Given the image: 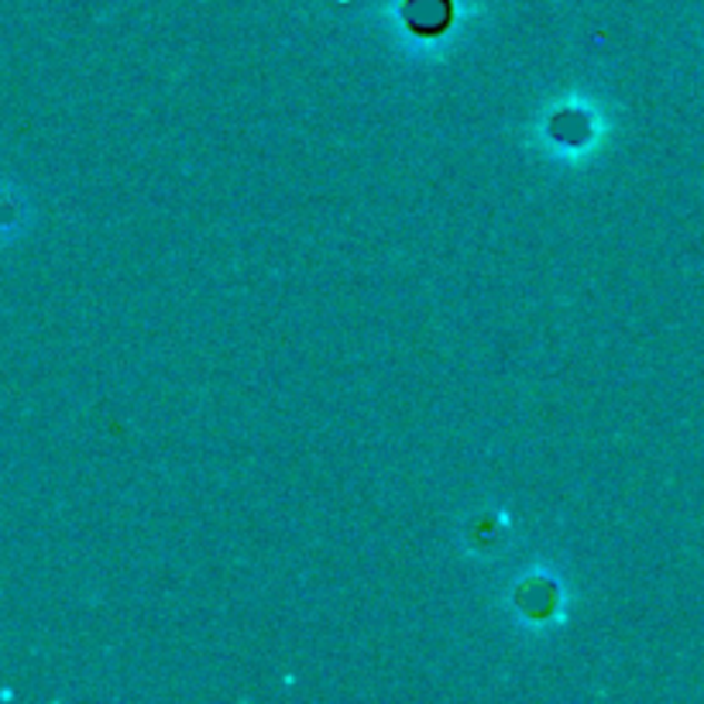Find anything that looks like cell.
<instances>
[{"label": "cell", "mask_w": 704, "mask_h": 704, "mask_svg": "<svg viewBox=\"0 0 704 704\" xmlns=\"http://www.w3.org/2000/svg\"><path fill=\"white\" fill-rule=\"evenodd\" d=\"M406 21L419 34H437L450 24V0H406Z\"/></svg>", "instance_id": "obj_1"}]
</instances>
